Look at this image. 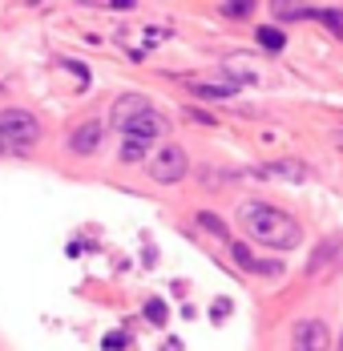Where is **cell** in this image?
I'll return each mask as SVG.
<instances>
[{
  "label": "cell",
  "instance_id": "9",
  "mask_svg": "<svg viewBox=\"0 0 343 351\" xmlns=\"http://www.w3.org/2000/svg\"><path fill=\"white\" fill-rule=\"evenodd\" d=\"M230 254H235V263H239V267L255 271V275H279V263H259V258H255L242 243H230Z\"/></svg>",
  "mask_w": 343,
  "mask_h": 351
},
{
  "label": "cell",
  "instance_id": "3",
  "mask_svg": "<svg viewBox=\"0 0 343 351\" xmlns=\"http://www.w3.org/2000/svg\"><path fill=\"white\" fill-rule=\"evenodd\" d=\"M186 174H190V158H186V149L174 145V141H166V145L150 158V178L162 182V186H174V182H182Z\"/></svg>",
  "mask_w": 343,
  "mask_h": 351
},
{
  "label": "cell",
  "instance_id": "12",
  "mask_svg": "<svg viewBox=\"0 0 343 351\" xmlns=\"http://www.w3.org/2000/svg\"><path fill=\"white\" fill-rule=\"evenodd\" d=\"M259 45H263L267 53H279V49L287 45V40H283V33H279V29H271V25H263V29H259Z\"/></svg>",
  "mask_w": 343,
  "mask_h": 351
},
{
  "label": "cell",
  "instance_id": "5",
  "mask_svg": "<svg viewBox=\"0 0 343 351\" xmlns=\"http://www.w3.org/2000/svg\"><path fill=\"white\" fill-rule=\"evenodd\" d=\"M121 138H141V141H158L166 138V117L158 113V109H141L137 117H130L126 125H121Z\"/></svg>",
  "mask_w": 343,
  "mask_h": 351
},
{
  "label": "cell",
  "instance_id": "15",
  "mask_svg": "<svg viewBox=\"0 0 343 351\" xmlns=\"http://www.w3.org/2000/svg\"><path fill=\"white\" fill-rule=\"evenodd\" d=\"M198 222H202L206 230H214V234H218V239H230V234H226V226H222V222H218V218H214V214H198Z\"/></svg>",
  "mask_w": 343,
  "mask_h": 351
},
{
  "label": "cell",
  "instance_id": "6",
  "mask_svg": "<svg viewBox=\"0 0 343 351\" xmlns=\"http://www.w3.org/2000/svg\"><path fill=\"white\" fill-rule=\"evenodd\" d=\"M102 134H105L102 121H81V125L69 134V149H73V154H93V149L102 145Z\"/></svg>",
  "mask_w": 343,
  "mask_h": 351
},
{
  "label": "cell",
  "instance_id": "19",
  "mask_svg": "<svg viewBox=\"0 0 343 351\" xmlns=\"http://www.w3.org/2000/svg\"><path fill=\"white\" fill-rule=\"evenodd\" d=\"M335 141H340V145H343V130H340V134H335Z\"/></svg>",
  "mask_w": 343,
  "mask_h": 351
},
{
  "label": "cell",
  "instance_id": "8",
  "mask_svg": "<svg viewBox=\"0 0 343 351\" xmlns=\"http://www.w3.org/2000/svg\"><path fill=\"white\" fill-rule=\"evenodd\" d=\"M259 178H287V182H307L311 170L303 162H271V166H263Z\"/></svg>",
  "mask_w": 343,
  "mask_h": 351
},
{
  "label": "cell",
  "instance_id": "10",
  "mask_svg": "<svg viewBox=\"0 0 343 351\" xmlns=\"http://www.w3.org/2000/svg\"><path fill=\"white\" fill-rule=\"evenodd\" d=\"M194 97H206V101H222V97H235V81H222V85H210V81H190Z\"/></svg>",
  "mask_w": 343,
  "mask_h": 351
},
{
  "label": "cell",
  "instance_id": "18",
  "mask_svg": "<svg viewBox=\"0 0 343 351\" xmlns=\"http://www.w3.org/2000/svg\"><path fill=\"white\" fill-rule=\"evenodd\" d=\"M335 351H343V331H340V343H335Z\"/></svg>",
  "mask_w": 343,
  "mask_h": 351
},
{
  "label": "cell",
  "instance_id": "13",
  "mask_svg": "<svg viewBox=\"0 0 343 351\" xmlns=\"http://www.w3.org/2000/svg\"><path fill=\"white\" fill-rule=\"evenodd\" d=\"M274 16H279V21H299V16H315V8H303V4H274Z\"/></svg>",
  "mask_w": 343,
  "mask_h": 351
},
{
  "label": "cell",
  "instance_id": "17",
  "mask_svg": "<svg viewBox=\"0 0 343 351\" xmlns=\"http://www.w3.org/2000/svg\"><path fill=\"white\" fill-rule=\"evenodd\" d=\"M121 348H126V335H121V331L105 335V351H121Z\"/></svg>",
  "mask_w": 343,
  "mask_h": 351
},
{
  "label": "cell",
  "instance_id": "7",
  "mask_svg": "<svg viewBox=\"0 0 343 351\" xmlns=\"http://www.w3.org/2000/svg\"><path fill=\"white\" fill-rule=\"evenodd\" d=\"M141 109H150V101L141 97V93H126V97H117L113 101V113H109V121H113V130H121L130 117H137Z\"/></svg>",
  "mask_w": 343,
  "mask_h": 351
},
{
  "label": "cell",
  "instance_id": "14",
  "mask_svg": "<svg viewBox=\"0 0 343 351\" xmlns=\"http://www.w3.org/2000/svg\"><path fill=\"white\" fill-rule=\"evenodd\" d=\"M166 315H170V311H166V303H162V299H150V303H145V319H150L154 327H162Z\"/></svg>",
  "mask_w": 343,
  "mask_h": 351
},
{
  "label": "cell",
  "instance_id": "4",
  "mask_svg": "<svg viewBox=\"0 0 343 351\" xmlns=\"http://www.w3.org/2000/svg\"><path fill=\"white\" fill-rule=\"evenodd\" d=\"M291 351H331V331L323 319H299L291 331Z\"/></svg>",
  "mask_w": 343,
  "mask_h": 351
},
{
  "label": "cell",
  "instance_id": "2",
  "mask_svg": "<svg viewBox=\"0 0 343 351\" xmlns=\"http://www.w3.org/2000/svg\"><path fill=\"white\" fill-rule=\"evenodd\" d=\"M40 138V125L29 109H0V154L29 149Z\"/></svg>",
  "mask_w": 343,
  "mask_h": 351
},
{
  "label": "cell",
  "instance_id": "16",
  "mask_svg": "<svg viewBox=\"0 0 343 351\" xmlns=\"http://www.w3.org/2000/svg\"><path fill=\"white\" fill-rule=\"evenodd\" d=\"M218 12H226L230 21H239V16H246V12H250V4H222Z\"/></svg>",
  "mask_w": 343,
  "mask_h": 351
},
{
  "label": "cell",
  "instance_id": "1",
  "mask_svg": "<svg viewBox=\"0 0 343 351\" xmlns=\"http://www.w3.org/2000/svg\"><path fill=\"white\" fill-rule=\"evenodd\" d=\"M239 222L242 230L255 239L259 246H271V250H291V246L303 243V230L291 214H283L279 206L267 202H242L239 206Z\"/></svg>",
  "mask_w": 343,
  "mask_h": 351
},
{
  "label": "cell",
  "instance_id": "11",
  "mask_svg": "<svg viewBox=\"0 0 343 351\" xmlns=\"http://www.w3.org/2000/svg\"><path fill=\"white\" fill-rule=\"evenodd\" d=\"M145 149H150V141L126 138V141H121V162H141V158H145Z\"/></svg>",
  "mask_w": 343,
  "mask_h": 351
}]
</instances>
